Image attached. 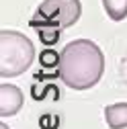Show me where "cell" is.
<instances>
[{"mask_svg":"<svg viewBox=\"0 0 127 129\" xmlns=\"http://www.w3.org/2000/svg\"><path fill=\"white\" fill-rule=\"evenodd\" d=\"M82 14V4L80 0H41V4L29 19V25L35 27L37 31L41 29H51V31H61L72 27Z\"/></svg>","mask_w":127,"mask_h":129,"instance_id":"3957f363","label":"cell"},{"mask_svg":"<svg viewBox=\"0 0 127 129\" xmlns=\"http://www.w3.org/2000/svg\"><path fill=\"white\" fill-rule=\"evenodd\" d=\"M35 57V47L19 31L0 33V76L14 78L25 74Z\"/></svg>","mask_w":127,"mask_h":129,"instance_id":"7a4b0ae2","label":"cell"},{"mask_svg":"<svg viewBox=\"0 0 127 129\" xmlns=\"http://www.w3.org/2000/svg\"><path fill=\"white\" fill-rule=\"evenodd\" d=\"M23 92L19 86L14 84H2L0 86V115L2 117H10L17 115L23 107Z\"/></svg>","mask_w":127,"mask_h":129,"instance_id":"277c9868","label":"cell"},{"mask_svg":"<svg viewBox=\"0 0 127 129\" xmlns=\"http://www.w3.org/2000/svg\"><path fill=\"white\" fill-rule=\"evenodd\" d=\"M105 57L101 47L90 39H76L59 53V78L74 90H86L101 80Z\"/></svg>","mask_w":127,"mask_h":129,"instance_id":"6da1fadb","label":"cell"},{"mask_svg":"<svg viewBox=\"0 0 127 129\" xmlns=\"http://www.w3.org/2000/svg\"><path fill=\"white\" fill-rule=\"evenodd\" d=\"M125 70H127V53H125Z\"/></svg>","mask_w":127,"mask_h":129,"instance_id":"ba28073f","label":"cell"},{"mask_svg":"<svg viewBox=\"0 0 127 129\" xmlns=\"http://www.w3.org/2000/svg\"><path fill=\"white\" fill-rule=\"evenodd\" d=\"M55 63H59L57 53H53V51H45V53L41 55V66L49 68V66H55Z\"/></svg>","mask_w":127,"mask_h":129,"instance_id":"52a82bcc","label":"cell"},{"mask_svg":"<svg viewBox=\"0 0 127 129\" xmlns=\"http://www.w3.org/2000/svg\"><path fill=\"white\" fill-rule=\"evenodd\" d=\"M105 121L111 129H127V103H115L105 109Z\"/></svg>","mask_w":127,"mask_h":129,"instance_id":"5b68a950","label":"cell"},{"mask_svg":"<svg viewBox=\"0 0 127 129\" xmlns=\"http://www.w3.org/2000/svg\"><path fill=\"white\" fill-rule=\"evenodd\" d=\"M103 6L111 21H123L127 17V0H103Z\"/></svg>","mask_w":127,"mask_h":129,"instance_id":"8992f818","label":"cell"}]
</instances>
